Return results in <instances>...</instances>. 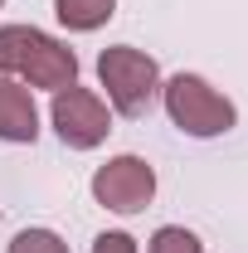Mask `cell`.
I'll return each mask as SVG.
<instances>
[{
	"instance_id": "6da1fadb",
	"label": "cell",
	"mask_w": 248,
	"mask_h": 253,
	"mask_svg": "<svg viewBox=\"0 0 248 253\" xmlns=\"http://www.w3.org/2000/svg\"><path fill=\"white\" fill-rule=\"evenodd\" d=\"M0 73L20 78L25 88L59 93L78 83V54L34 25H0Z\"/></svg>"
},
{
	"instance_id": "7a4b0ae2",
	"label": "cell",
	"mask_w": 248,
	"mask_h": 253,
	"mask_svg": "<svg viewBox=\"0 0 248 253\" xmlns=\"http://www.w3.org/2000/svg\"><path fill=\"white\" fill-rule=\"evenodd\" d=\"M161 97H165V117L180 126L185 136H195V141H214V136H224V131L239 126V107L219 93L209 78H200V73L165 78L161 83Z\"/></svg>"
},
{
	"instance_id": "3957f363",
	"label": "cell",
	"mask_w": 248,
	"mask_h": 253,
	"mask_svg": "<svg viewBox=\"0 0 248 253\" xmlns=\"http://www.w3.org/2000/svg\"><path fill=\"white\" fill-rule=\"evenodd\" d=\"M97 78H102V88H107L112 112H122V117H146L156 93H161V63H156L146 49H136V44H112V49H102Z\"/></svg>"
},
{
	"instance_id": "277c9868",
	"label": "cell",
	"mask_w": 248,
	"mask_h": 253,
	"mask_svg": "<svg viewBox=\"0 0 248 253\" xmlns=\"http://www.w3.org/2000/svg\"><path fill=\"white\" fill-rule=\"evenodd\" d=\"M49 122L59 131V141L68 151H93L107 141V131H112V107L93 93V88H59L54 102H49Z\"/></svg>"
},
{
	"instance_id": "5b68a950",
	"label": "cell",
	"mask_w": 248,
	"mask_h": 253,
	"mask_svg": "<svg viewBox=\"0 0 248 253\" xmlns=\"http://www.w3.org/2000/svg\"><path fill=\"white\" fill-rule=\"evenodd\" d=\"M93 200L112 214H141L156 200V166L141 156H112L93 170Z\"/></svg>"
},
{
	"instance_id": "8992f818",
	"label": "cell",
	"mask_w": 248,
	"mask_h": 253,
	"mask_svg": "<svg viewBox=\"0 0 248 253\" xmlns=\"http://www.w3.org/2000/svg\"><path fill=\"white\" fill-rule=\"evenodd\" d=\"M39 136V107H34V88H25L20 78L0 73V141L10 146H34Z\"/></svg>"
},
{
	"instance_id": "52a82bcc",
	"label": "cell",
	"mask_w": 248,
	"mask_h": 253,
	"mask_svg": "<svg viewBox=\"0 0 248 253\" xmlns=\"http://www.w3.org/2000/svg\"><path fill=\"white\" fill-rule=\"evenodd\" d=\"M54 15H59L63 30L93 34V30H102V25L117 15V0H54Z\"/></svg>"
},
{
	"instance_id": "ba28073f",
	"label": "cell",
	"mask_w": 248,
	"mask_h": 253,
	"mask_svg": "<svg viewBox=\"0 0 248 253\" xmlns=\"http://www.w3.org/2000/svg\"><path fill=\"white\" fill-rule=\"evenodd\" d=\"M146 253H205V244L190 234L185 224H161L151 234V249Z\"/></svg>"
},
{
	"instance_id": "9c48e42d",
	"label": "cell",
	"mask_w": 248,
	"mask_h": 253,
	"mask_svg": "<svg viewBox=\"0 0 248 253\" xmlns=\"http://www.w3.org/2000/svg\"><path fill=\"white\" fill-rule=\"evenodd\" d=\"M5 253H68V244H63L54 229H20Z\"/></svg>"
},
{
	"instance_id": "30bf717a",
	"label": "cell",
	"mask_w": 248,
	"mask_h": 253,
	"mask_svg": "<svg viewBox=\"0 0 248 253\" xmlns=\"http://www.w3.org/2000/svg\"><path fill=\"white\" fill-rule=\"evenodd\" d=\"M93 253H136V239L122 234V229H112V234H97L93 239Z\"/></svg>"
},
{
	"instance_id": "8fae6325",
	"label": "cell",
	"mask_w": 248,
	"mask_h": 253,
	"mask_svg": "<svg viewBox=\"0 0 248 253\" xmlns=\"http://www.w3.org/2000/svg\"><path fill=\"white\" fill-rule=\"evenodd\" d=\"M0 5H5V0H0Z\"/></svg>"
}]
</instances>
